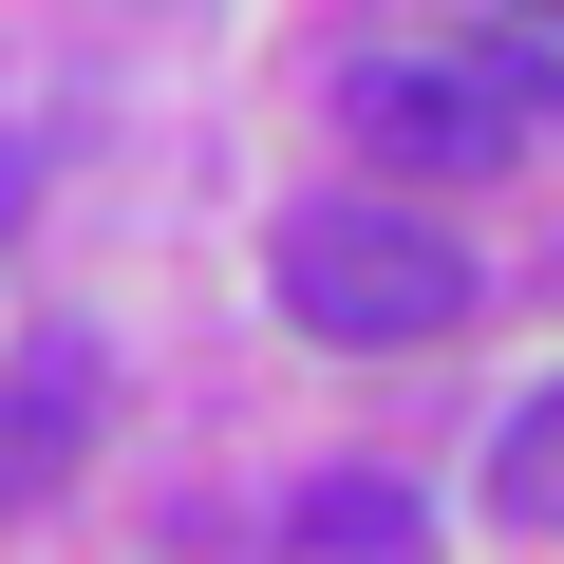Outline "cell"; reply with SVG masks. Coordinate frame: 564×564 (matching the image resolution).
Returning a JSON list of instances; mask_svg holds the SVG:
<instances>
[{
	"label": "cell",
	"mask_w": 564,
	"mask_h": 564,
	"mask_svg": "<svg viewBox=\"0 0 564 564\" xmlns=\"http://www.w3.org/2000/svg\"><path fill=\"white\" fill-rule=\"evenodd\" d=\"M263 263H282V321L339 339V358H414V339L470 321V245L414 226V207H282Z\"/></svg>",
	"instance_id": "obj_1"
},
{
	"label": "cell",
	"mask_w": 564,
	"mask_h": 564,
	"mask_svg": "<svg viewBox=\"0 0 564 564\" xmlns=\"http://www.w3.org/2000/svg\"><path fill=\"white\" fill-rule=\"evenodd\" d=\"M339 132L377 170H508L527 132H564V57L508 39V57H339Z\"/></svg>",
	"instance_id": "obj_2"
},
{
	"label": "cell",
	"mask_w": 564,
	"mask_h": 564,
	"mask_svg": "<svg viewBox=\"0 0 564 564\" xmlns=\"http://www.w3.org/2000/svg\"><path fill=\"white\" fill-rule=\"evenodd\" d=\"M95 452V339H20L0 358V508H39Z\"/></svg>",
	"instance_id": "obj_3"
},
{
	"label": "cell",
	"mask_w": 564,
	"mask_h": 564,
	"mask_svg": "<svg viewBox=\"0 0 564 564\" xmlns=\"http://www.w3.org/2000/svg\"><path fill=\"white\" fill-rule=\"evenodd\" d=\"M302 545H321V564H414L433 527H414L395 470H321V489H302Z\"/></svg>",
	"instance_id": "obj_4"
},
{
	"label": "cell",
	"mask_w": 564,
	"mask_h": 564,
	"mask_svg": "<svg viewBox=\"0 0 564 564\" xmlns=\"http://www.w3.org/2000/svg\"><path fill=\"white\" fill-rule=\"evenodd\" d=\"M489 508H508V527H564V377L508 395V433H489Z\"/></svg>",
	"instance_id": "obj_5"
},
{
	"label": "cell",
	"mask_w": 564,
	"mask_h": 564,
	"mask_svg": "<svg viewBox=\"0 0 564 564\" xmlns=\"http://www.w3.org/2000/svg\"><path fill=\"white\" fill-rule=\"evenodd\" d=\"M0 226H20V151H0Z\"/></svg>",
	"instance_id": "obj_6"
}]
</instances>
